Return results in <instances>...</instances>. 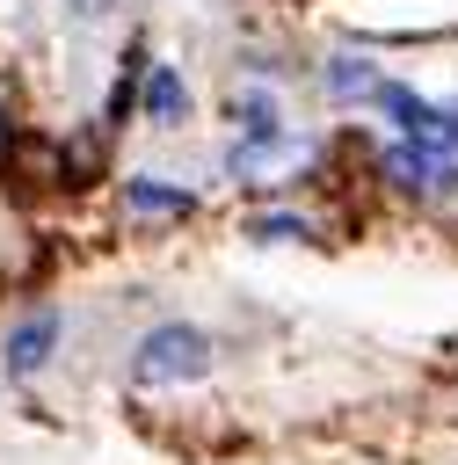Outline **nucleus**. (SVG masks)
<instances>
[{"instance_id":"nucleus-1","label":"nucleus","mask_w":458,"mask_h":465,"mask_svg":"<svg viewBox=\"0 0 458 465\" xmlns=\"http://www.w3.org/2000/svg\"><path fill=\"white\" fill-rule=\"evenodd\" d=\"M204 371H211V334L204 327L167 320L138 341V385H182V378H204Z\"/></svg>"},{"instance_id":"nucleus-2","label":"nucleus","mask_w":458,"mask_h":465,"mask_svg":"<svg viewBox=\"0 0 458 465\" xmlns=\"http://www.w3.org/2000/svg\"><path fill=\"white\" fill-rule=\"evenodd\" d=\"M51 334H58V312H36V320H22V327H15V341H7V371H15V378L44 371V356H51Z\"/></svg>"},{"instance_id":"nucleus-3","label":"nucleus","mask_w":458,"mask_h":465,"mask_svg":"<svg viewBox=\"0 0 458 465\" xmlns=\"http://www.w3.org/2000/svg\"><path fill=\"white\" fill-rule=\"evenodd\" d=\"M145 116H153V124H182V116H189V94H182V80H174L167 65L145 73Z\"/></svg>"},{"instance_id":"nucleus-4","label":"nucleus","mask_w":458,"mask_h":465,"mask_svg":"<svg viewBox=\"0 0 458 465\" xmlns=\"http://www.w3.org/2000/svg\"><path fill=\"white\" fill-rule=\"evenodd\" d=\"M385 167L400 174V182H414V189H436V182H451L458 167L443 160V153H414V145H400V153H385Z\"/></svg>"},{"instance_id":"nucleus-5","label":"nucleus","mask_w":458,"mask_h":465,"mask_svg":"<svg viewBox=\"0 0 458 465\" xmlns=\"http://www.w3.org/2000/svg\"><path fill=\"white\" fill-rule=\"evenodd\" d=\"M131 211H189V196L182 189H167V182H131Z\"/></svg>"},{"instance_id":"nucleus-6","label":"nucleus","mask_w":458,"mask_h":465,"mask_svg":"<svg viewBox=\"0 0 458 465\" xmlns=\"http://www.w3.org/2000/svg\"><path fill=\"white\" fill-rule=\"evenodd\" d=\"M356 87H371V73H363L356 58H342V65H334V94H356Z\"/></svg>"},{"instance_id":"nucleus-7","label":"nucleus","mask_w":458,"mask_h":465,"mask_svg":"<svg viewBox=\"0 0 458 465\" xmlns=\"http://www.w3.org/2000/svg\"><path fill=\"white\" fill-rule=\"evenodd\" d=\"M254 232H262V240H298V232H305V225H298V218H262V225H254Z\"/></svg>"},{"instance_id":"nucleus-8","label":"nucleus","mask_w":458,"mask_h":465,"mask_svg":"<svg viewBox=\"0 0 458 465\" xmlns=\"http://www.w3.org/2000/svg\"><path fill=\"white\" fill-rule=\"evenodd\" d=\"M73 7H95V15H102V7H109V0H73Z\"/></svg>"}]
</instances>
